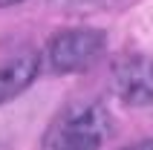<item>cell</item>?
<instances>
[{"label": "cell", "mask_w": 153, "mask_h": 150, "mask_svg": "<svg viewBox=\"0 0 153 150\" xmlns=\"http://www.w3.org/2000/svg\"><path fill=\"white\" fill-rule=\"evenodd\" d=\"M110 118L98 104H69L43 130V150H101Z\"/></svg>", "instance_id": "1"}, {"label": "cell", "mask_w": 153, "mask_h": 150, "mask_svg": "<svg viewBox=\"0 0 153 150\" xmlns=\"http://www.w3.org/2000/svg\"><path fill=\"white\" fill-rule=\"evenodd\" d=\"M107 49V35L101 29H64L49 41L46 61L61 75L84 72L104 55Z\"/></svg>", "instance_id": "2"}, {"label": "cell", "mask_w": 153, "mask_h": 150, "mask_svg": "<svg viewBox=\"0 0 153 150\" xmlns=\"http://www.w3.org/2000/svg\"><path fill=\"white\" fill-rule=\"evenodd\" d=\"M113 90L127 107H150L153 104V58L147 55H124L113 64Z\"/></svg>", "instance_id": "3"}, {"label": "cell", "mask_w": 153, "mask_h": 150, "mask_svg": "<svg viewBox=\"0 0 153 150\" xmlns=\"http://www.w3.org/2000/svg\"><path fill=\"white\" fill-rule=\"evenodd\" d=\"M38 69H41V58L35 52H23L9 64H3L0 67V107L29 90L32 81L38 78Z\"/></svg>", "instance_id": "4"}, {"label": "cell", "mask_w": 153, "mask_h": 150, "mask_svg": "<svg viewBox=\"0 0 153 150\" xmlns=\"http://www.w3.org/2000/svg\"><path fill=\"white\" fill-rule=\"evenodd\" d=\"M121 150H153V142H136L130 147H121Z\"/></svg>", "instance_id": "5"}, {"label": "cell", "mask_w": 153, "mask_h": 150, "mask_svg": "<svg viewBox=\"0 0 153 150\" xmlns=\"http://www.w3.org/2000/svg\"><path fill=\"white\" fill-rule=\"evenodd\" d=\"M17 3H23V0H0V9H6V6H17Z\"/></svg>", "instance_id": "6"}]
</instances>
